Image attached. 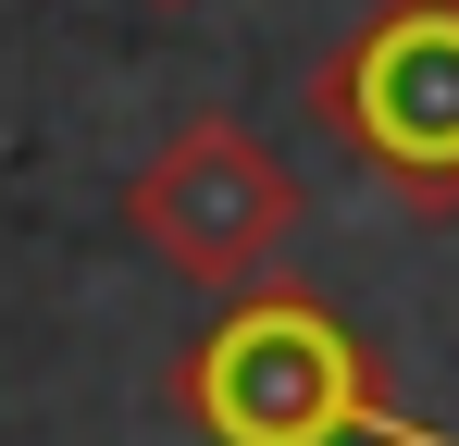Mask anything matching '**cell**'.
<instances>
[{
    "instance_id": "obj_1",
    "label": "cell",
    "mask_w": 459,
    "mask_h": 446,
    "mask_svg": "<svg viewBox=\"0 0 459 446\" xmlns=\"http://www.w3.org/2000/svg\"><path fill=\"white\" fill-rule=\"evenodd\" d=\"M174 409L199 446H459L447 422H410L385 397L348 310H323L299 273L224 297V322L174 360Z\"/></svg>"
},
{
    "instance_id": "obj_2",
    "label": "cell",
    "mask_w": 459,
    "mask_h": 446,
    "mask_svg": "<svg viewBox=\"0 0 459 446\" xmlns=\"http://www.w3.org/2000/svg\"><path fill=\"white\" fill-rule=\"evenodd\" d=\"M310 112L410 223H459V0H373L323 50Z\"/></svg>"
},
{
    "instance_id": "obj_3",
    "label": "cell",
    "mask_w": 459,
    "mask_h": 446,
    "mask_svg": "<svg viewBox=\"0 0 459 446\" xmlns=\"http://www.w3.org/2000/svg\"><path fill=\"white\" fill-rule=\"evenodd\" d=\"M125 236L150 248L161 273H186L212 297H248V286H273L286 248H299V174L261 149V124L199 112V124H174L125 174Z\"/></svg>"
},
{
    "instance_id": "obj_4",
    "label": "cell",
    "mask_w": 459,
    "mask_h": 446,
    "mask_svg": "<svg viewBox=\"0 0 459 446\" xmlns=\"http://www.w3.org/2000/svg\"><path fill=\"white\" fill-rule=\"evenodd\" d=\"M150 13H186V0H150Z\"/></svg>"
}]
</instances>
